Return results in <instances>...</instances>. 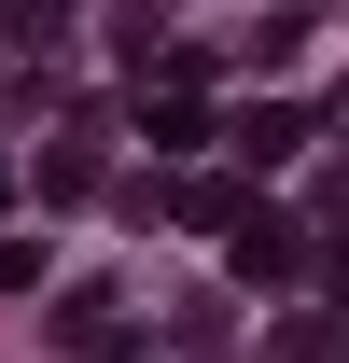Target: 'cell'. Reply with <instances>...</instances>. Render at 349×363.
Returning <instances> with one entry per match:
<instances>
[{"mask_svg": "<svg viewBox=\"0 0 349 363\" xmlns=\"http://www.w3.org/2000/svg\"><path fill=\"white\" fill-rule=\"evenodd\" d=\"M43 14H56V0H0V43H28V28H43Z\"/></svg>", "mask_w": 349, "mask_h": 363, "instance_id": "cell-2", "label": "cell"}, {"mask_svg": "<svg viewBox=\"0 0 349 363\" xmlns=\"http://www.w3.org/2000/svg\"><path fill=\"white\" fill-rule=\"evenodd\" d=\"M336 279H349V266H336Z\"/></svg>", "mask_w": 349, "mask_h": 363, "instance_id": "cell-4", "label": "cell"}, {"mask_svg": "<svg viewBox=\"0 0 349 363\" xmlns=\"http://www.w3.org/2000/svg\"><path fill=\"white\" fill-rule=\"evenodd\" d=\"M28 266H43V252H28V238H0V294H14V279H28Z\"/></svg>", "mask_w": 349, "mask_h": 363, "instance_id": "cell-3", "label": "cell"}, {"mask_svg": "<svg viewBox=\"0 0 349 363\" xmlns=\"http://www.w3.org/2000/svg\"><path fill=\"white\" fill-rule=\"evenodd\" d=\"M307 252H294V224H265V210H238V279H294Z\"/></svg>", "mask_w": 349, "mask_h": 363, "instance_id": "cell-1", "label": "cell"}]
</instances>
